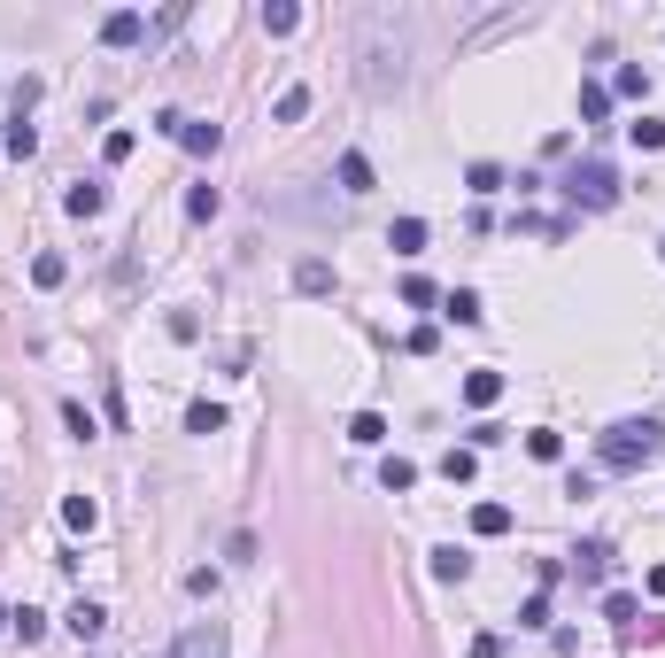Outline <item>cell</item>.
I'll return each instance as SVG.
<instances>
[{
	"label": "cell",
	"mask_w": 665,
	"mask_h": 658,
	"mask_svg": "<svg viewBox=\"0 0 665 658\" xmlns=\"http://www.w3.org/2000/svg\"><path fill=\"white\" fill-rule=\"evenodd\" d=\"M140 39H147L140 8H109V16H101V47H140Z\"/></svg>",
	"instance_id": "5"
},
{
	"label": "cell",
	"mask_w": 665,
	"mask_h": 658,
	"mask_svg": "<svg viewBox=\"0 0 665 658\" xmlns=\"http://www.w3.org/2000/svg\"><path fill=\"white\" fill-rule=\"evenodd\" d=\"M62 628L78 635V643H101V635H109V612H101V604H93V597H78V604H70V612H62Z\"/></svg>",
	"instance_id": "6"
},
{
	"label": "cell",
	"mask_w": 665,
	"mask_h": 658,
	"mask_svg": "<svg viewBox=\"0 0 665 658\" xmlns=\"http://www.w3.org/2000/svg\"><path fill=\"white\" fill-rule=\"evenodd\" d=\"M472 535H480V542L511 535V504H472Z\"/></svg>",
	"instance_id": "10"
},
{
	"label": "cell",
	"mask_w": 665,
	"mask_h": 658,
	"mask_svg": "<svg viewBox=\"0 0 665 658\" xmlns=\"http://www.w3.org/2000/svg\"><path fill=\"white\" fill-rule=\"evenodd\" d=\"M464 186L488 202V194H503V171H495V163H472V171H464Z\"/></svg>",
	"instance_id": "28"
},
{
	"label": "cell",
	"mask_w": 665,
	"mask_h": 658,
	"mask_svg": "<svg viewBox=\"0 0 665 658\" xmlns=\"http://www.w3.org/2000/svg\"><path fill=\"white\" fill-rule=\"evenodd\" d=\"M62 279H70L62 256H31V287H62Z\"/></svg>",
	"instance_id": "29"
},
{
	"label": "cell",
	"mask_w": 665,
	"mask_h": 658,
	"mask_svg": "<svg viewBox=\"0 0 665 658\" xmlns=\"http://www.w3.org/2000/svg\"><path fill=\"white\" fill-rule=\"evenodd\" d=\"M650 597H665V566H650Z\"/></svg>",
	"instance_id": "39"
},
{
	"label": "cell",
	"mask_w": 665,
	"mask_h": 658,
	"mask_svg": "<svg viewBox=\"0 0 665 658\" xmlns=\"http://www.w3.org/2000/svg\"><path fill=\"white\" fill-rule=\"evenodd\" d=\"M604 620H611L619 635H635V597H604Z\"/></svg>",
	"instance_id": "32"
},
{
	"label": "cell",
	"mask_w": 665,
	"mask_h": 658,
	"mask_svg": "<svg viewBox=\"0 0 665 658\" xmlns=\"http://www.w3.org/2000/svg\"><path fill=\"white\" fill-rule=\"evenodd\" d=\"M217 210H225V194H217V186H194V194H186V217H194V225H209Z\"/></svg>",
	"instance_id": "25"
},
{
	"label": "cell",
	"mask_w": 665,
	"mask_h": 658,
	"mask_svg": "<svg viewBox=\"0 0 665 658\" xmlns=\"http://www.w3.org/2000/svg\"><path fill=\"white\" fill-rule=\"evenodd\" d=\"M403 302H410V310H426V302H441V295H434V279H403Z\"/></svg>",
	"instance_id": "36"
},
{
	"label": "cell",
	"mask_w": 665,
	"mask_h": 658,
	"mask_svg": "<svg viewBox=\"0 0 665 658\" xmlns=\"http://www.w3.org/2000/svg\"><path fill=\"white\" fill-rule=\"evenodd\" d=\"M627 140H635L642 155H658V148H665V124H658V117H635V124H627Z\"/></svg>",
	"instance_id": "26"
},
{
	"label": "cell",
	"mask_w": 665,
	"mask_h": 658,
	"mask_svg": "<svg viewBox=\"0 0 665 658\" xmlns=\"http://www.w3.org/2000/svg\"><path fill=\"white\" fill-rule=\"evenodd\" d=\"M526 457H534V465H557V457H565V434L534 426V434H526Z\"/></svg>",
	"instance_id": "19"
},
{
	"label": "cell",
	"mask_w": 665,
	"mask_h": 658,
	"mask_svg": "<svg viewBox=\"0 0 665 658\" xmlns=\"http://www.w3.org/2000/svg\"><path fill=\"white\" fill-rule=\"evenodd\" d=\"M348 442H356V449H379V442H387V419H379V411H356V419H348Z\"/></svg>",
	"instance_id": "17"
},
{
	"label": "cell",
	"mask_w": 665,
	"mask_h": 658,
	"mask_svg": "<svg viewBox=\"0 0 665 658\" xmlns=\"http://www.w3.org/2000/svg\"><path fill=\"white\" fill-rule=\"evenodd\" d=\"M0 148H8V155H31V148H39V132H31L24 117H8V132H0Z\"/></svg>",
	"instance_id": "27"
},
{
	"label": "cell",
	"mask_w": 665,
	"mask_h": 658,
	"mask_svg": "<svg viewBox=\"0 0 665 658\" xmlns=\"http://www.w3.org/2000/svg\"><path fill=\"white\" fill-rule=\"evenodd\" d=\"M403 349H410V357H434L441 333H434V326H410V333H403Z\"/></svg>",
	"instance_id": "33"
},
{
	"label": "cell",
	"mask_w": 665,
	"mask_h": 658,
	"mask_svg": "<svg viewBox=\"0 0 665 658\" xmlns=\"http://www.w3.org/2000/svg\"><path fill=\"white\" fill-rule=\"evenodd\" d=\"M464 573H472V558H464L457 542H441L434 550V581H464Z\"/></svg>",
	"instance_id": "22"
},
{
	"label": "cell",
	"mask_w": 665,
	"mask_h": 658,
	"mask_svg": "<svg viewBox=\"0 0 665 658\" xmlns=\"http://www.w3.org/2000/svg\"><path fill=\"white\" fill-rule=\"evenodd\" d=\"M472 473H480V449H449V457H441V480H449V488H464Z\"/></svg>",
	"instance_id": "20"
},
{
	"label": "cell",
	"mask_w": 665,
	"mask_h": 658,
	"mask_svg": "<svg viewBox=\"0 0 665 658\" xmlns=\"http://www.w3.org/2000/svg\"><path fill=\"white\" fill-rule=\"evenodd\" d=\"M611 93H619V101H650V70H642V62H619Z\"/></svg>",
	"instance_id": "12"
},
{
	"label": "cell",
	"mask_w": 665,
	"mask_h": 658,
	"mask_svg": "<svg viewBox=\"0 0 665 658\" xmlns=\"http://www.w3.org/2000/svg\"><path fill=\"white\" fill-rule=\"evenodd\" d=\"M495 395H503V372H488V364H480V372H464V403H472V411H488Z\"/></svg>",
	"instance_id": "8"
},
{
	"label": "cell",
	"mask_w": 665,
	"mask_h": 658,
	"mask_svg": "<svg viewBox=\"0 0 665 658\" xmlns=\"http://www.w3.org/2000/svg\"><path fill=\"white\" fill-rule=\"evenodd\" d=\"M441 318H457V326H480V295H472V287H449V295H441Z\"/></svg>",
	"instance_id": "14"
},
{
	"label": "cell",
	"mask_w": 665,
	"mask_h": 658,
	"mask_svg": "<svg viewBox=\"0 0 665 658\" xmlns=\"http://www.w3.org/2000/svg\"><path fill=\"white\" fill-rule=\"evenodd\" d=\"M8 628L24 635V643H39V635H47V620H39V612H31V604H24V612H16V620H8Z\"/></svg>",
	"instance_id": "37"
},
{
	"label": "cell",
	"mask_w": 665,
	"mask_h": 658,
	"mask_svg": "<svg viewBox=\"0 0 665 658\" xmlns=\"http://www.w3.org/2000/svg\"><path fill=\"white\" fill-rule=\"evenodd\" d=\"M155 132H171V140H178L186 155H217V148H225V132H217V124H202V117H178V109H163V117H155Z\"/></svg>",
	"instance_id": "3"
},
{
	"label": "cell",
	"mask_w": 665,
	"mask_h": 658,
	"mask_svg": "<svg viewBox=\"0 0 665 658\" xmlns=\"http://www.w3.org/2000/svg\"><path fill=\"white\" fill-rule=\"evenodd\" d=\"M171 341H202V318L194 310H171Z\"/></svg>",
	"instance_id": "35"
},
{
	"label": "cell",
	"mask_w": 665,
	"mask_h": 658,
	"mask_svg": "<svg viewBox=\"0 0 665 658\" xmlns=\"http://www.w3.org/2000/svg\"><path fill=\"white\" fill-rule=\"evenodd\" d=\"M658 449H665V426L658 419H619L604 442H596V457H604V473H642Z\"/></svg>",
	"instance_id": "1"
},
{
	"label": "cell",
	"mask_w": 665,
	"mask_h": 658,
	"mask_svg": "<svg viewBox=\"0 0 665 658\" xmlns=\"http://www.w3.org/2000/svg\"><path fill=\"white\" fill-rule=\"evenodd\" d=\"M341 186H348V194H372V163H364L356 148L341 155Z\"/></svg>",
	"instance_id": "24"
},
{
	"label": "cell",
	"mask_w": 665,
	"mask_h": 658,
	"mask_svg": "<svg viewBox=\"0 0 665 658\" xmlns=\"http://www.w3.org/2000/svg\"><path fill=\"white\" fill-rule=\"evenodd\" d=\"M62 426H70V434H78V442H93V434H101V419H93L86 403H62Z\"/></svg>",
	"instance_id": "30"
},
{
	"label": "cell",
	"mask_w": 665,
	"mask_h": 658,
	"mask_svg": "<svg viewBox=\"0 0 665 658\" xmlns=\"http://www.w3.org/2000/svg\"><path fill=\"white\" fill-rule=\"evenodd\" d=\"M580 117L604 124V117H611V86H580Z\"/></svg>",
	"instance_id": "31"
},
{
	"label": "cell",
	"mask_w": 665,
	"mask_h": 658,
	"mask_svg": "<svg viewBox=\"0 0 665 658\" xmlns=\"http://www.w3.org/2000/svg\"><path fill=\"white\" fill-rule=\"evenodd\" d=\"M379 488H387V496H410V488H418V465H410V457H379Z\"/></svg>",
	"instance_id": "9"
},
{
	"label": "cell",
	"mask_w": 665,
	"mask_h": 658,
	"mask_svg": "<svg viewBox=\"0 0 665 658\" xmlns=\"http://www.w3.org/2000/svg\"><path fill=\"white\" fill-rule=\"evenodd\" d=\"M155 658H225V628H217V620H202V628H186L171 651H155Z\"/></svg>",
	"instance_id": "4"
},
{
	"label": "cell",
	"mask_w": 665,
	"mask_h": 658,
	"mask_svg": "<svg viewBox=\"0 0 665 658\" xmlns=\"http://www.w3.org/2000/svg\"><path fill=\"white\" fill-rule=\"evenodd\" d=\"M186 434H225V403H186Z\"/></svg>",
	"instance_id": "15"
},
{
	"label": "cell",
	"mask_w": 665,
	"mask_h": 658,
	"mask_svg": "<svg viewBox=\"0 0 665 658\" xmlns=\"http://www.w3.org/2000/svg\"><path fill=\"white\" fill-rule=\"evenodd\" d=\"M263 31H271V39L302 31V8H294V0H271V8H263Z\"/></svg>",
	"instance_id": "18"
},
{
	"label": "cell",
	"mask_w": 665,
	"mask_h": 658,
	"mask_svg": "<svg viewBox=\"0 0 665 658\" xmlns=\"http://www.w3.org/2000/svg\"><path fill=\"white\" fill-rule=\"evenodd\" d=\"M387 248H395V256H418V248H426V217H395Z\"/></svg>",
	"instance_id": "13"
},
{
	"label": "cell",
	"mask_w": 665,
	"mask_h": 658,
	"mask_svg": "<svg viewBox=\"0 0 665 658\" xmlns=\"http://www.w3.org/2000/svg\"><path fill=\"white\" fill-rule=\"evenodd\" d=\"M472 658H503V635H472Z\"/></svg>",
	"instance_id": "38"
},
{
	"label": "cell",
	"mask_w": 665,
	"mask_h": 658,
	"mask_svg": "<svg viewBox=\"0 0 665 658\" xmlns=\"http://www.w3.org/2000/svg\"><path fill=\"white\" fill-rule=\"evenodd\" d=\"M565 194H573L580 210H611V202H619V179H611V163H573Z\"/></svg>",
	"instance_id": "2"
},
{
	"label": "cell",
	"mask_w": 665,
	"mask_h": 658,
	"mask_svg": "<svg viewBox=\"0 0 665 658\" xmlns=\"http://www.w3.org/2000/svg\"><path fill=\"white\" fill-rule=\"evenodd\" d=\"M573 558H580V581H604V566H611V542H580Z\"/></svg>",
	"instance_id": "23"
},
{
	"label": "cell",
	"mask_w": 665,
	"mask_h": 658,
	"mask_svg": "<svg viewBox=\"0 0 665 658\" xmlns=\"http://www.w3.org/2000/svg\"><path fill=\"white\" fill-rule=\"evenodd\" d=\"M294 287H302V295H333V264L302 256V264H294Z\"/></svg>",
	"instance_id": "11"
},
{
	"label": "cell",
	"mask_w": 665,
	"mask_h": 658,
	"mask_svg": "<svg viewBox=\"0 0 665 658\" xmlns=\"http://www.w3.org/2000/svg\"><path fill=\"white\" fill-rule=\"evenodd\" d=\"M132 148H140L132 132H109V140H101V155H109V163H132Z\"/></svg>",
	"instance_id": "34"
},
{
	"label": "cell",
	"mask_w": 665,
	"mask_h": 658,
	"mask_svg": "<svg viewBox=\"0 0 665 658\" xmlns=\"http://www.w3.org/2000/svg\"><path fill=\"white\" fill-rule=\"evenodd\" d=\"M62 210H70V217H101V210H109V186H101V179H78L70 194H62Z\"/></svg>",
	"instance_id": "7"
},
{
	"label": "cell",
	"mask_w": 665,
	"mask_h": 658,
	"mask_svg": "<svg viewBox=\"0 0 665 658\" xmlns=\"http://www.w3.org/2000/svg\"><path fill=\"white\" fill-rule=\"evenodd\" d=\"M62 519H70L78 535H93V527H101V504H93V496H62Z\"/></svg>",
	"instance_id": "21"
},
{
	"label": "cell",
	"mask_w": 665,
	"mask_h": 658,
	"mask_svg": "<svg viewBox=\"0 0 665 658\" xmlns=\"http://www.w3.org/2000/svg\"><path fill=\"white\" fill-rule=\"evenodd\" d=\"M302 117H310V86H287L271 101V124H302Z\"/></svg>",
	"instance_id": "16"
}]
</instances>
